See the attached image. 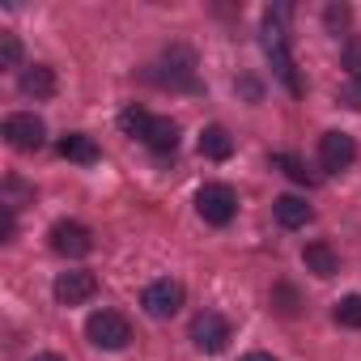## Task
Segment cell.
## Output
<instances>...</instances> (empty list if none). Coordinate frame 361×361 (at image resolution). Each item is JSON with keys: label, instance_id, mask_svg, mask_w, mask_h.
Instances as JSON below:
<instances>
[{"label": "cell", "instance_id": "cell-1", "mask_svg": "<svg viewBox=\"0 0 361 361\" xmlns=\"http://www.w3.org/2000/svg\"><path fill=\"white\" fill-rule=\"evenodd\" d=\"M85 336H90V344H94V348L115 353V348H123V344L132 340V323H128L119 310H98V314H90Z\"/></svg>", "mask_w": 361, "mask_h": 361}, {"label": "cell", "instance_id": "cell-2", "mask_svg": "<svg viewBox=\"0 0 361 361\" xmlns=\"http://www.w3.org/2000/svg\"><path fill=\"white\" fill-rule=\"evenodd\" d=\"M196 213H200L209 226H230L234 213H238L234 188H226V183H204V188L196 192Z\"/></svg>", "mask_w": 361, "mask_h": 361}, {"label": "cell", "instance_id": "cell-3", "mask_svg": "<svg viewBox=\"0 0 361 361\" xmlns=\"http://www.w3.org/2000/svg\"><path fill=\"white\" fill-rule=\"evenodd\" d=\"M230 319L226 314H217V310H200L196 319H192V344L200 348V353H221L226 344H230Z\"/></svg>", "mask_w": 361, "mask_h": 361}, {"label": "cell", "instance_id": "cell-4", "mask_svg": "<svg viewBox=\"0 0 361 361\" xmlns=\"http://www.w3.org/2000/svg\"><path fill=\"white\" fill-rule=\"evenodd\" d=\"M264 47H268V56H272V68H276V77L298 94L302 90V81H298V73H293V56H289V43H285V30H281V22H264Z\"/></svg>", "mask_w": 361, "mask_h": 361}, {"label": "cell", "instance_id": "cell-5", "mask_svg": "<svg viewBox=\"0 0 361 361\" xmlns=\"http://www.w3.org/2000/svg\"><path fill=\"white\" fill-rule=\"evenodd\" d=\"M47 238H51V251L56 255H68V259H81V255L94 251V234L81 221H56Z\"/></svg>", "mask_w": 361, "mask_h": 361}, {"label": "cell", "instance_id": "cell-6", "mask_svg": "<svg viewBox=\"0 0 361 361\" xmlns=\"http://www.w3.org/2000/svg\"><path fill=\"white\" fill-rule=\"evenodd\" d=\"M157 68H166V73H157V81L170 85V90H192L196 85V56L188 47H170Z\"/></svg>", "mask_w": 361, "mask_h": 361}, {"label": "cell", "instance_id": "cell-7", "mask_svg": "<svg viewBox=\"0 0 361 361\" xmlns=\"http://www.w3.org/2000/svg\"><path fill=\"white\" fill-rule=\"evenodd\" d=\"M319 161H323V170H331V174L348 170V166L357 161V140H353L348 132H323V136H319Z\"/></svg>", "mask_w": 361, "mask_h": 361}, {"label": "cell", "instance_id": "cell-8", "mask_svg": "<svg viewBox=\"0 0 361 361\" xmlns=\"http://www.w3.org/2000/svg\"><path fill=\"white\" fill-rule=\"evenodd\" d=\"M51 293H56L60 306H81V302H90V298L98 293V276L85 272V268H77V272H60L56 285H51Z\"/></svg>", "mask_w": 361, "mask_h": 361}, {"label": "cell", "instance_id": "cell-9", "mask_svg": "<svg viewBox=\"0 0 361 361\" xmlns=\"http://www.w3.org/2000/svg\"><path fill=\"white\" fill-rule=\"evenodd\" d=\"M140 306L153 319H170V314H178V306H183V285H178V281H153L140 293Z\"/></svg>", "mask_w": 361, "mask_h": 361}, {"label": "cell", "instance_id": "cell-10", "mask_svg": "<svg viewBox=\"0 0 361 361\" xmlns=\"http://www.w3.org/2000/svg\"><path fill=\"white\" fill-rule=\"evenodd\" d=\"M43 136H47V128H43V119L30 115V111H18V115L5 119V140H9L13 149H39Z\"/></svg>", "mask_w": 361, "mask_h": 361}, {"label": "cell", "instance_id": "cell-11", "mask_svg": "<svg viewBox=\"0 0 361 361\" xmlns=\"http://www.w3.org/2000/svg\"><path fill=\"white\" fill-rule=\"evenodd\" d=\"M140 140H145L153 153H174V149H178V123H174L170 115H153Z\"/></svg>", "mask_w": 361, "mask_h": 361}, {"label": "cell", "instance_id": "cell-12", "mask_svg": "<svg viewBox=\"0 0 361 361\" xmlns=\"http://www.w3.org/2000/svg\"><path fill=\"white\" fill-rule=\"evenodd\" d=\"M302 264H306V272H314V276H336L340 272V255L327 247V243H306V251H302Z\"/></svg>", "mask_w": 361, "mask_h": 361}, {"label": "cell", "instance_id": "cell-13", "mask_svg": "<svg viewBox=\"0 0 361 361\" xmlns=\"http://www.w3.org/2000/svg\"><path fill=\"white\" fill-rule=\"evenodd\" d=\"M272 209H276V221H281L285 230H302V226L314 217V209H310L302 196H276V204H272Z\"/></svg>", "mask_w": 361, "mask_h": 361}, {"label": "cell", "instance_id": "cell-14", "mask_svg": "<svg viewBox=\"0 0 361 361\" xmlns=\"http://www.w3.org/2000/svg\"><path fill=\"white\" fill-rule=\"evenodd\" d=\"M230 153H234V136H230L221 123H213V128L200 132V157H209V161H226Z\"/></svg>", "mask_w": 361, "mask_h": 361}, {"label": "cell", "instance_id": "cell-15", "mask_svg": "<svg viewBox=\"0 0 361 361\" xmlns=\"http://www.w3.org/2000/svg\"><path fill=\"white\" fill-rule=\"evenodd\" d=\"M22 94H26V98H51V94H56V73H51L47 64H30V68L22 73Z\"/></svg>", "mask_w": 361, "mask_h": 361}, {"label": "cell", "instance_id": "cell-16", "mask_svg": "<svg viewBox=\"0 0 361 361\" xmlns=\"http://www.w3.org/2000/svg\"><path fill=\"white\" fill-rule=\"evenodd\" d=\"M60 153H64L68 161H77V166H94V161H98V145H94V136H85V132H68V136L60 140Z\"/></svg>", "mask_w": 361, "mask_h": 361}, {"label": "cell", "instance_id": "cell-17", "mask_svg": "<svg viewBox=\"0 0 361 361\" xmlns=\"http://www.w3.org/2000/svg\"><path fill=\"white\" fill-rule=\"evenodd\" d=\"M272 166L276 170H285L293 183H302V188H314L319 183V174L306 166V157H298V153H272Z\"/></svg>", "mask_w": 361, "mask_h": 361}, {"label": "cell", "instance_id": "cell-18", "mask_svg": "<svg viewBox=\"0 0 361 361\" xmlns=\"http://www.w3.org/2000/svg\"><path fill=\"white\" fill-rule=\"evenodd\" d=\"M331 314H336V323H340V327H361V293H348V298H340Z\"/></svg>", "mask_w": 361, "mask_h": 361}, {"label": "cell", "instance_id": "cell-19", "mask_svg": "<svg viewBox=\"0 0 361 361\" xmlns=\"http://www.w3.org/2000/svg\"><path fill=\"white\" fill-rule=\"evenodd\" d=\"M149 111H140V106H128L123 115H119V128L128 132V136H145V128H149Z\"/></svg>", "mask_w": 361, "mask_h": 361}, {"label": "cell", "instance_id": "cell-20", "mask_svg": "<svg viewBox=\"0 0 361 361\" xmlns=\"http://www.w3.org/2000/svg\"><path fill=\"white\" fill-rule=\"evenodd\" d=\"M0 64H5V68H18V64H22V43H18V35H0Z\"/></svg>", "mask_w": 361, "mask_h": 361}, {"label": "cell", "instance_id": "cell-21", "mask_svg": "<svg viewBox=\"0 0 361 361\" xmlns=\"http://www.w3.org/2000/svg\"><path fill=\"white\" fill-rule=\"evenodd\" d=\"M344 68H348V81H361V39L344 43Z\"/></svg>", "mask_w": 361, "mask_h": 361}, {"label": "cell", "instance_id": "cell-22", "mask_svg": "<svg viewBox=\"0 0 361 361\" xmlns=\"http://www.w3.org/2000/svg\"><path fill=\"white\" fill-rule=\"evenodd\" d=\"M323 18H327V26H331V30H340V26H348V18H353V13H348L344 5H327V13H323Z\"/></svg>", "mask_w": 361, "mask_h": 361}, {"label": "cell", "instance_id": "cell-23", "mask_svg": "<svg viewBox=\"0 0 361 361\" xmlns=\"http://www.w3.org/2000/svg\"><path fill=\"white\" fill-rule=\"evenodd\" d=\"M340 102L353 106V111H361V81H348V85L340 90Z\"/></svg>", "mask_w": 361, "mask_h": 361}, {"label": "cell", "instance_id": "cell-24", "mask_svg": "<svg viewBox=\"0 0 361 361\" xmlns=\"http://www.w3.org/2000/svg\"><path fill=\"white\" fill-rule=\"evenodd\" d=\"M0 234H5V243H13V234H18V221H13V209L9 204L0 209Z\"/></svg>", "mask_w": 361, "mask_h": 361}, {"label": "cell", "instance_id": "cell-25", "mask_svg": "<svg viewBox=\"0 0 361 361\" xmlns=\"http://www.w3.org/2000/svg\"><path fill=\"white\" fill-rule=\"evenodd\" d=\"M276 302H281V310H285V314H293V310H298V298H293V289H289V285H281V289H276Z\"/></svg>", "mask_w": 361, "mask_h": 361}, {"label": "cell", "instance_id": "cell-26", "mask_svg": "<svg viewBox=\"0 0 361 361\" xmlns=\"http://www.w3.org/2000/svg\"><path fill=\"white\" fill-rule=\"evenodd\" d=\"M243 361H276V357H272V353H247Z\"/></svg>", "mask_w": 361, "mask_h": 361}, {"label": "cell", "instance_id": "cell-27", "mask_svg": "<svg viewBox=\"0 0 361 361\" xmlns=\"http://www.w3.org/2000/svg\"><path fill=\"white\" fill-rule=\"evenodd\" d=\"M35 361H64V357H60V353H39Z\"/></svg>", "mask_w": 361, "mask_h": 361}]
</instances>
